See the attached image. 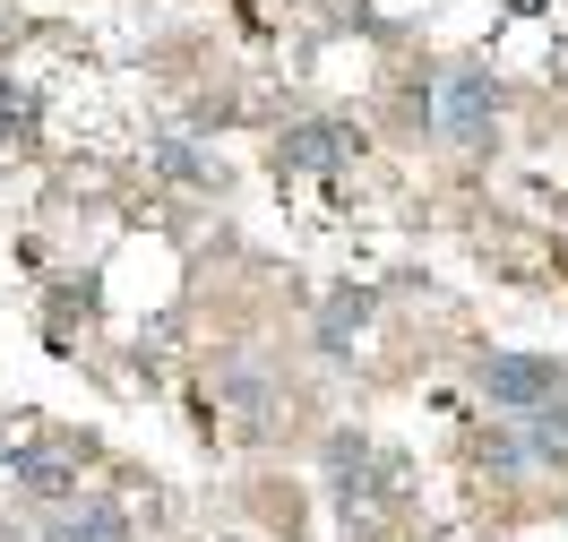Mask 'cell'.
Listing matches in <instances>:
<instances>
[{
  "label": "cell",
  "mask_w": 568,
  "mask_h": 542,
  "mask_svg": "<svg viewBox=\"0 0 568 542\" xmlns=\"http://www.w3.org/2000/svg\"><path fill=\"white\" fill-rule=\"evenodd\" d=\"M36 86H27V78H0V130H9V139H18V146H27V139H36Z\"/></svg>",
  "instance_id": "10"
},
{
  "label": "cell",
  "mask_w": 568,
  "mask_h": 542,
  "mask_svg": "<svg viewBox=\"0 0 568 542\" xmlns=\"http://www.w3.org/2000/svg\"><path fill=\"white\" fill-rule=\"evenodd\" d=\"M491 121H499V86L483 70H457L439 86V130L457 146H491Z\"/></svg>",
  "instance_id": "2"
},
{
  "label": "cell",
  "mask_w": 568,
  "mask_h": 542,
  "mask_svg": "<svg viewBox=\"0 0 568 542\" xmlns=\"http://www.w3.org/2000/svg\"><path fill=\"white\" fill-rule=\"evenodd\" d=\"M474 388H483L499 413H534V405L560 397V361L551 354H483L474 361Z\"/></svg>",
  "instance_id": "1"
},
{
  "label": "cell",
  "mask_w": 568,
  "mask_h": 542,
  "mask_svg": "<svg viewBox=\"0 0 568 542\" xmlns=\"http://www.w3.org/2000/svg\"><path fill=\"white\" fill-rule=\"evenodd\" d=\"M0 473H9L27 500H43V508H70V500H78V466L61 457V448H9V457H0Z\"/></svg>",
  "instance_id": "4"
},
{
  "label": "cell",
  "mask_w": 568,
  "mask_h": 542,
  "mask_svg": "<svg viewBox=\"0 0 568 542\" xmlns=\"http://www.w3.org/2000/svg\"><path fill=\"white\" fill-rule=\"evenodd\" d=\"M508 9H517V18H534V9H542V0H508Z\"/></svg>",
  "instance_id": "11"
},
{
  "label": "cell",
  "mask_w": 568,
  "mask_h": 542,
  "mask_svg": "<svg viewBox=\"0 0 568 542\" xmlns=\"http://www.w3.org/2000/svg\"><path fill=\"white\" fill-rule=\"evenodd\" d=\"M327 473H336L345 517H354V500H388V491H396V473L371 466V439H362V431H336V439H327Z\"/></svg>",
  "instance_id": "5"
},
{
  "label": "cell",
  "mask_w": 568,
  "mask_h": 542,
  "mask_svg": "<svg viewBox=\"0 0 568 542\" xmlns=\"http://www.w3.org/2000/svg\"><path fill=\"white\" fill-rule=\"evenodd\" d=\"M155 173H164V181H190V190H215V181H224L190 139H155Z\"/></svg>",
  "instance_id": "8"
},
{
  "label": "cell",
  "mask_w": 568,
  "mask_h": 542,
  "mask_svg": "<svg viewBox=\"0 0 568 542\" xmlns=\"http://www.w3.org/2000/svg\"><path fill=\"white\" fill-rule=\"evenodd\" d=\"M354 155H362V139L345 130V121H293V130L276 139L284 173H345Z\"/></svg>",
  "instance_id": "3"
},
{
  "label": "cell",
  "mask_w": 568,
  "mask_h": 542,
  "mask_svg": "<svg viewBox=\"0 0 568 542\" xmlns=\"http://www.w3.org/2000/svg\"><path fill=\"white\" fill-rule=\"evenodd\" d=\"M371 310H379V293H336V301L320 310V345L336 354V345H345V336H354V327L371 319Z\"/></svg>",
  "instance_id": "9"
},
{
  "label": "cell",
  "mask_w": 568,
  "mask_h": 542,
  "mask_svg": "<svg viewBox=\"0 0 568 542\" xmlns=\"http://www.w3.org/2000/svg\"><path fill=\"white\" fill-rule=\"evenodd\" d=\"M526 448H534V466H568V397L534 405V431H526Z\"/></svg>",
  "instance_id": "7"
},
{
  "label": "cell",
  "mask_w": 568,
  "mask_h": 542,
  "mask_svg": "<svg viewBox=\"0 0 568 542\" xmlns=\"http://www.w3.org/2000/svg\"><path fill=\"white\" fill-rule=\"evenodd\" d=\"M43 542H130V517H121L112 500H95V491H87V500L61 508V525H52Z\"/></svg>",
  "instance_id": "6"
}]
</instances>
